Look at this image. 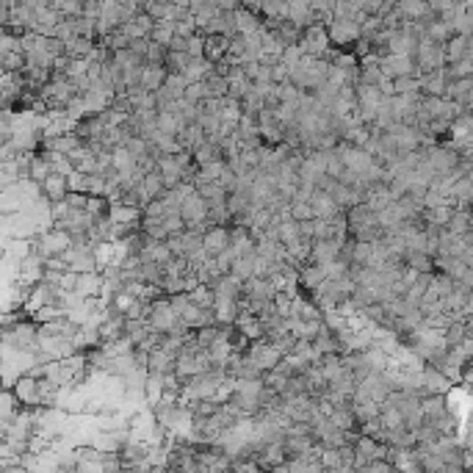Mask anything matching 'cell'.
<instances>
[{
    "label": "cell",
    "instance_id": "obj_1",
    "mask_svg": "<svg viewBox=\"0 0 473 473\" xmlns=\"http://www.w3.org/2000/svg\"><path fill=\"white\" fill-rule=\"evenodd\" d=\"M42 191H45V197H48L50 202H61V199H67V197H70L67 174H61V172H50V174L45 177V183H42Z\"/></svg>",
    "mask_w": 473,
    "mask_h": 473
},
{
    "label": "cell",
    "instance_id": "obj_2",
    "mask_svg": "<svg viewBox=\"0 0 473 473\" xmlns=\"http://www.w3.org/2000/svg\"><path fill=\"white\" fill-rule=\"evenodd\" d=\"M14 393L20 404H42V382H37L34 376H20Z\"/></svg>",
    "mask_w": 473,
    "mask_h": 473
},
{
    "label": "cell",
    "instance_id": "obj_3",
    "mask_svg": "<svg viewBox=\"0 0 473 473\" xmlns=\"http://www.w3.org/2000/svg\"><path fill=\"white\" fill-rule=\"evenodd\" d=\"M227 244H232V239L227 235V230H221V227H213L205 239H202V247L205 250H216V252H221V250H227Z\"/></svg>",
    "mask_w": 473,
    "mask_h": 473
},
{
    "label": "cell",
    "instance_id": "obj_4",
    "mask_svg": "<svg viewBox=\"0 0 473 473\" xmlns=\"http://www.w3.org/2000/svg\"><path fill=\"white\" fill-rule=\"evenodd\" d=\"M163 75H166L163 70H144V78H141L139 83H141L144 92H155V89H161V83L166 81Z\"/></svg>",
    "mask_w": 473,
    "mask_h": 473
}]
</instances>
